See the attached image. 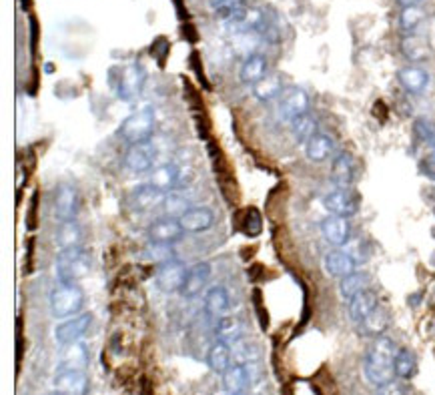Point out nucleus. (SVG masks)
Listing matches in <instances>:
<instances>
[{"instance_id": "4", "label": "nucleus", "mask_w": 435, "mask_h": 395, "mask_svg": "<svg viewBox=\"0 0 435 395\" xmlns=\"http://www.w3.org/2000/svg\"><path fill=\"white\" fill-rule=\"evenodd\" d=\"M84 295L77 283H61L50 293V311L57 319H68L83 309Z\"/></svg>"}, {"instance_id": "49", "label": "nucleus", "mask_w": 435, "mask_h": 395, "mask_svg": "<svg viewBox=\"0 0 435 395\" xmlns=\"http://www.w3.org/2000/svg\"><path fill=\"white\" fill-rule=\"evenodd\" d=\"M227 395H245V394H227Z\"/></svg>"}, {"instance_id": "33", "label": "nucleus", "mask_w": 435, "mask_h": 395, "mask_svg": "<svg viewBox=\"0 0 435 395\" xmlns=\"http://www.w3.org/2000/svg\"><path fill=\"white\" fill-rule=\"evenodd\" d=\"M86 365H88V351H86V347H84L81 341L70 343V345L64 347L59 367H68V369H81V372H84Z\"/></svg>"}, {"instance_id": "20", "label": "nucleus", "mask_w": 435, "mask_h": 395, "mask_svg": "<svg viewBox=\"0 0 435 395\" xmlns=\"http://www.w3.org/2000/svg\"><path fill=\"white\" fill-rule=\"evenodd\" d=\"M323 267L327 271V275H331V277H345V275H349V273L355 271L357 261H355V257L351 253H347V251L333 249L325 255Z\"/></svg>"}, {"instance_id": "1", "label": "nucleus", "mask_w": 435, "mask_h": 395, "mask_svg": "<svg viewBox=\"0 0 435 395\" xmlns=\"http://www.w3.org/2000/svg\"><path fill=\"white\" fill-rule=\"evenodd\" d=\"M395 354H397V347H395L394 339H389L385 335L375 337L369 351L365 355V361H363V372L371 385L379 387V385L394 381Z\"/></svg>"}, {"instance_id": "38", "label": "nucleus", "mask_w": 435, "mask_h": 395, "mask_svg": "<svg viewBox=\"0 0 435 395\" xmlns=\"http://www.w3.org/2000/svg\"><path fill=\"white\" fill-rule=\"evenodd\" d=\"M233 349V359L237 363H253L259 359V349L255 347V343H251L247 339H239L231 345Z\"/></svg>"}, {"instance_id": "37", "label": "nucleus", "mask_w": 435, "mask_h": 395, "mask_svg": "<svg viewBox=\"0 0 435 395\" xmlns=\"http://www.w3.org/2000/svg\"><path fill=\"white\" fill-rule=\"evenodd\" d=\"M283 93V83L279 77H265L263 81L253 84V95L261 101V103H269L273 99H277Z\"/></svg>"}, {"instance_id": "29", "label": "nucleus", "mask_w": 435, "mask_h": 395, "mask_svg": "<svg viewBox=\"0 0 435 395\" xmlns=\"http://www.w3.org/2000/svg\"><path fill=\"white\" fill-rule=\"evenodd\" d=\"M333 151H335V143H333L331 137L325 135V133L313 135L309 139V143L305 145V155L313 163H321V161L329 159L333 155Z\"/></svg>"}, {"instance_id": "44", "label": "nucleus", "mask_w": 435, "mask_h": 395, "mask_svg": "<svg viewBox=\"0 0 435 395\" xmlns=\"http://www.w3.org/2000/svg\"><path fill=\"white\" fill-rule=\"evenodd\" d=\"M419 168H421V173H423L429 181H435V151L434 153H429V155H425V157L421 159Z\"/></svg>"}, {"instance_id": "16", "label": "nucleus", "mask_w": 435, "mask_h": 395, "mask_svg": "<svg viewBox=\"0 0 435 395\" xmlns=\"http://www.w3.org/2000/svg\"><path fill=\"white\" fill-rule=\"evenodd\" d=\"M153 187H157L163 193H173L179 189L185 187L183 183V175H181V166H177L175 163H165V165L155 166L151 171V181Z\"/></svg>"}, {"instance_id": "25", "label": "nucleus", "mask_w": 435, "mask_h": 395, "mask_svg": "<svg viewBox=\"0 0 435 395\" xmlns=\"http://www.w3.org/2000/svg\"><path fill=\"white\" fill-rule=\"evenodd\" d=\"M389 311L387 309H383V307H375L361 323H357L359 325V331L363 333L365 337H381L385 329L389 327Z\"/></svg>"}, {"instance_id": "47", "label": "nucleus", "mask_w": 435, "mask_h": 395, "mask_svg": "<svg viewBox=\"0 0 435 395\" xmlns=\"http://www.w3.org/2000/svg\"><path fill=\"white\" fill-rule=\"evenodd\" d=\"M48 395H62V394H59V392H52V394H48Z\"/></svg>"}, {"instance_id": "46", "label": "nucleus", "mask_w": 435, "mask_h": 395, "mask_svg": "<svg viewBox=\"0 0 435 395\" xmlns=\"http://www.w3.org/2000/svg\"><path fill=\"white\" fill-rule=\"evenodd\" d=\"M397 2H399V4H401L403 8H405V6H417V4H419L421 0H397Z\"/></svg>"}, {"instance_id": "41", "label": "nucleus", "mask_w": 435, "mask_h": 395, "mask_svg": "<svg viewBox=\"0 0 435 395\" xmlns=\"http://www.w3.org/2000/svg\"><path fill=\"white\" fill-rule=\"evenodd\" d=\"M143 257L148 263H157V265H163L166 261L175 259L171 245H161V243H148V247L143 251Z\"/></svg>"}, {"instance_id": "9", "label": "nucleus", "mask_w": 435, "mask_h": 395, "mask_svg": "<svg viewBox=\"0 0 435 395\" xmlns=\"http://www.w3.org/2000/svg\"><path fill=\"white\" fill-rule=\"evenodd\" d=\"M90 323H93V315L90 313H79L75 317H68L61 321L57 327H55V339L57 343L66 347L70 343H77L81 341L84 335L90 329Z\"/></svg>"}, {"instance_id": "13", "label": "nucleus", "mask_w": 435, "mask_h": 395, "mask_svg": "<svg viewBox=\"0 0 435 395\" xmlns=\"http://www.w3.org/2000/svg\"><path fill=\"white\" fill-rule=\"evenodd\" d=\"M146 235H148V243L173 245V243H177L185 235V231L181 227L179 219H175V217H163V219L151 223Z\"/></svg>"}, {"instance_id": "39", "label": "nucleus", "mask_w": 435, "mask_h": 395, "mask_svg": "<svg viewBox=\"0 0 435 395\" xmlns=\"http://www.w3.org/2000/svg\"><path fill=\"white\" fill-rule=\"evenodd\" d=\"M423 19H425V12L419 4L417 6H405L399 15V24L405 32H414L415 28L419 26V22H423Z\"/></svg>"}, {"instance_id": "43", "label": "nucleus", "mask_w": 435, "mask_h": 395, "mask_svg": "<svg viewBox=\"0 0 435 395\" xmlns=\"http://www.w3.org/2000/svg\"><path fill=\"white\" fill-rule=\"evenodd\" d=\"M163 209H165L168 217L171 215H177V219H179L186 209H191V205H188V201L183 199L177 191H173V193H166L165 201H163Z\"/></svg>"}, {"instance_id": "45", "label": "nucleus", "mask_w": 435, "mask_h": 395, "mask_svg": "<svg viewBox=\"0 0 435 395\" xmlns=\"http://www.w3.org/2000/svg\"><path fill=\"white\" fill-rule=\"evenodd\" d=\"M375 395H405V387L399 381H389L385 385H379Z\"/></svg>"}, {"instance_id": "31", "label": "nucleus", "mask_w": 435, "mask_h": 395, "mask_svg": "<svg viewBox=\"0 0 435 395\" xmlns=\"http://www.w3.org/2000/svg\"><path fill=\"white\" fill-rule=\"evenodd\" d=\"M215 335L221 339V341H227V343H235L239 339H243L245 335V325L239 317L235 315H225L221 317L219 321H215Z\"/></svg>"}, {"instance_id": "26", "label": "nucleus", "mask_w": 435, "mask_h": 395, "mask_svg": "<svg viewBox=\"0 0 435 395\" xmlns=\"http://www.w3.org/2000/svg\"><path fill=\"white\" fill-rule=\"evenodd\" d=\"M241 83L245 84H257L259 81H263L267 77V59L259 52L251 55L247 61L243 63L241 70H239Z\"/></svg>"}, {"instance_id": "23", "label": "nucleus", "mask_w": 435, "mask_h": 395, "mask_svg": "<svg viewBox=\"0 0 435 395\" xmlns=\"http://www.w3.org/2000/svg\"><path fill=\"white\" fill-rule=\"evenodd\" d=\"M165 197L166 195L163 191H159L157 187H153L151 183H146V185H141V187H137L130 193V205L135 209H139V211H151L157 205H163Z\"/></svg>"}, {"instance_id": "50", "label": "nucleus", "mask_w": 435, "mask_h": 395, "mask_svg": "<svg viewBox=\"0 0 435 395\" xmlns=\"http://www.w3.org/2000/svg\"><path fill=\"white\" fill-rule=\"evenodd\" d=\"M434 215H435V207H434Z\"/></svg>"}, {"instance_id": "10", "label": "nucleus", "mask_w": 435, "mask_h": 395, "mask_svg": "<svg viewBox=\"0 0 435 395\" xmlns=\"http://www.w3.org/2000/svg\"><path fill=\"white\" fill-rule=\"evenodd\" d=\"M52 383H55V389L62 395H86L90 387L84 372L68 369V367H59Z\"/></svg>"}, {"instance_id": "3", "label": "nucleus", "mask_w": 435, "mask_h": 395, "mask_svg": "<svg viewBox=\"0 0 435 395\" xmlns=\"http://www.w3.org/2000/svg\"><path fill=\"white\" fill-rule=\"evenodd\" d=\"M153 135H155V110L153 108H143V110L128 115L123 121V125L119 126V137L128 146L148 143Z\"/></svg>"}, {"instance_id": "18", "label": "nucleus", "mask_w": 435, "mask_h": 395, "mask_svg": "<svg viewBox=\"0 0 435 395\" xmlns=\"http://www.w3.org/2000/svg\"><path fill=\"white\" fill-rule=\"evenodd\" d=\"M179 223L185 233H203L213 227L215 215L207 207H191L179 217Z\"/></svg>"}, {"instance_id": "7", "label": "nucleus", "mask_w": 435, "mask_h": 395, "mask_svg": "<svg viewBox=\"0 0 435 395\" xmlns=\"http://www.w3.org/2000/svg\"><path fill=\"white\" fill-rule=\"evenodd\" d=\"M146 81V70L143 64L135 63L124 66L123 70L119 73V81L115 83V88H117V95L119 99L123 101H135L141 93H143V86H145Z\"/></svg>"}, {"instance_id": "11", "label": "nucleus", "mask_w": 435, "mask_h": 395, "mask_svg": "<svg viewBox=\"0 0 435 395\" xmlns=\"http://www.w3.org/2000/svg\"><path fill=\"white\" fill-rule=\"evenodd\" d=\"M155 159L157 153L151 146V143H141V145H130L124 153V166L135 173V175H145L155 168Z\"/></svg>"}, {"instance_id": "32", "label": "nucleus", "mask_w": 435, "mask_h": 395, "mask_svg": "<svg viewBox=\"0 0 435 395\" xmlns=\"http://www.w3.org/2000/svg\"><path fill=\"white\" fill-rule=\"evenodd\" d=\"M369 283H371V279H369V275H367V273L353 271V273H349V275L341 277V283H339L341 297H343L345 301H349V299L355 297L357 293L369 289Z\"/></svg>"}, {"instance_id": "15", "label": "nucleus", "mask_w": 435, "mask_h": 395, "mask_svg": "<svg viewBox=\"0 0 435 395\" xmlns=\"http://www.w3.org/2000/svg\"><path fill=\"white\" fill-rule=\"evenodd\" d=\"M305 113H309V97H307V93L303 88H297V86L287 88L285 95L281 97V103H279L281 119L293 123L297 117H301Z\"/></svg>"}, {"instance_id": "34", "label": "nucleus", "mask_w": 435, "mask_h": 395, "mask_svg": "<svg viewBox=\"0 0 435 395\" xmlns=\"http://www.w3.org/2000/svg\"><path fill=\"white\" fill-rule=\"evenodd\" d=\"M291 133H293V139H295L297 145H307L311 137L319 133V131H317V121L311 117L309 113H305V115L297 117V119L291 123Z\"/></svg>"}, {"instance_id": "22", "label": "nucleus", "mask_w": 435, "mask_h": 395, "mask_svg": "<svg viewBox=\"0 0 435 395\" xmlns=\"http://www.w3.org/2000/svg\"><path fill=\"white\" fill-rule=\"evenodd\" d=\"M229 307H231V299H229V291L223 285H215L211 287L205 295V309L211 319L219 321L221 317L229 315Z\"/></svg>"}, {"instance_id": "27", "label": "nucleus", "mask_w": 435, "mask_h": 395, "mask_svg": "<svg viewBox=\"0 0 435 395\" xmlns=\"http://www.w3.org/2000/svg\"><path fill=\"white\" fill-rule=\"evenodd\" d=\"M331 181L337 189H349L353 183V159L349 153H339L331 165Z\"/></svg>"}, {"instance_id": "5", "label": "nucleus", "mask_w": 435, "mask_h": 395, "mask_svg": "<svg viewBox=\"0 0 435 395\" xmlns=\"http://www.w3.org/2000/svg\"><path fill=\"white\" fill-rule=\"evenodd\" d=\"M261 365L253 363H235L223 374V385L229 394H243L261 379Z\"/></svg>"}, {"instance_id": "35", "label": "nucleus", "mask_w": 435, "mask_h": 395, "mask_svg": "<svg viewBox=\"0 0 435 395\" xmlns=\"http://www.w3.org/2000/svg\"><path fill=\"white\" fill-rule=\"evenodd\" d=\"M401 50L403 55L414 61V63H419V61H425L429 57V44L425 42L423 37H417V35H407L403 42H401Z\"/></svg>"}, {"instance_id": "17", "label": "nucleus", "mask_w": 435, "mask_h": 395, "mask_svg": "<svg viewBox=\"0 0 435 395\" xmlns=\"http://www.w3.org/2000/svg\"><path fill=\"white\" fill-rule=\"evenodd\" d=\"M321 233H323V237H325L327 243H331L335 247H341L351 237L349 219L347 217H339V215H329L321 223Z\"/></svg>"}, {"instance_id": "21", "label": "nucleus", "mask_w": 435, "mask_h": 395, "mask_svg": "<svg viewBox=\"0 0 435 395\" xmlns=\"http://www.w3.org/2000/svg\"><path fill=\"white\" fill-rule=\"evenodd\" d=\"M397 79H399L401 86H403L407 93H412V95L423 93V90L427 88V84H429V75H427V70H423L421 66H415V64L401 68V70L397 73Z\"/></svg>"}, {"instance_id": "6", "label": "nucleus", "mask_w": 435, "mask_h": 395, "mask_svg": "<svg viewBox=\"0 0 435 395\" xmlns=\"http://www.w3.org/2000/svg\"><path fill=\"white\" fill-rule=\"evenodd\" d=\"M186 265L179 259H171L163 265H159V269L155 273V283L159 287V291L173 295V293H181L185 287L186 281Z\"/></svg>"}, {"instance_id": "12", "label": "nucleus", "mask_w": 435, "mask_h": 395, "mask_svg": "<svg viewBox=\"0 0 435 395\" xmlns=\"http://www.w3.org/2000/svg\"><path fill=\"white\" fill-rule=\"evenodd\" d=\"M77 213H79V191L68 183H62L55 193V217L61 223H68L75 221Z\"/></svg>"}, {"instance_id": "48", "label": "nucleus", "mask_w": 435, "mask_h": 395, "mask_svg": "<svg viewBox=\"0 0 435 395\" xmlns=\"http://www.w3.org/2000/svg\"><path fill=\"white\" fill-rule=\"evenodd\" d=\"M432 235H434V237H435V227H434V229H432Z\"/></svg>"}, {"instance_id": "30", "label": "nucleus", "mask_w": 435, "mask_h": 395, "mask_svg": "<svg viewBox=\"0 0 435 395\" xmlns=\"http://www.w3.org/2000/svg\"><path fill=\"white\" fill-rule=\"evenodd\" d=\"M207 365L211 367V372L215 374H225L229 367L233 365V349L227 341H217L207 354Z\"/></svg>"}, {"instance_id": "42", "label": "nucleus", "mask_w": 435, "mask_h": 395, "mask_svg": "<svg viewBox=\"0 0 435 395\" xmlns=\"http://www.w3.org/2000/svg\"><path fill=\"white\" fill-rule=\"evenodd\" d=\"M241 229L245 231V235L249 237H257L261 235L263 231V219H261V213L255 207H249L243 215V221H241Z\"/></svg>"}, {"instance_id": "8", "label": "nucleus", "mask_w": 435, "mask_h": 395, "mask_svg": "<svg viewBox=\"0 0 435 395\" xmlns=\"http://www.w3.org/2000/svg\"><path fill=\"white\" fill-rule=\"evenodd\" d=\"M211 10L229 28L245 30V21L249 17L247 0H211Z\"/></svg>"}, {"instance_id": "14", "label": "nucleus", "mask_w": 435, "mask_h": 395, "mask_svg": "<svg viewBox=\"0 0 435 395\" xmlns=\"http://www.w3.org/2000/svg\"><path fill=\"white\" fill-rule=\"evenodd\" d=\"M323 207L327 209L331 215H339V217L349 219L357 213L359 201H357V195L351 193L349 189H335L323 197Z\"/></svg>"}, {"instance_id": "24", "label": "nucleus", "mask_w": 435, "mask_h": 395, "mask_svg": "<svg viewBox=\"0 0 435 395\" xmlns=\"http://www.w3.org/2000/svg\"><path fill=\"white\" fill-rule=\"evenodd\" d=\"M379 305V301H377V295L371 291V289H365V291L357 293L355 297L349 299V307H347V311H349V317H351V321L355 323H361L369 313L375 309Z\"/></svg>"}, {"instance_id": "40", "label": "nucleus", "mask_w": 435, "mask_h": 395, "mask_svg": "<svg viewBox=\"0 0 435 395\" xmlns=\"http://www.w3.org/2000/svg\"><path fill=\"white\" fill-rule=\"evenodd\" d=\"M414 133H415V137H417L423 145H427L429 148H435V123L434 121H429V119H425V117L415 119Z\"/></svg>"}, {"instance_id": "28", "label": "nucleus", "mask_w": 435, "mask_h": 395, "mask_svg": "<svg viewBox=\"0 0 435 395\" xmlns=\"http://www.w3.org/2000/svg\"><path fill=\"white\" fill-rule=\"evenodd\" d=\"M83 227L77 221L61 223V227L55 233V243L61 251L75 249L83 245Z\"/></svg>"}, {"instance_id": "2", "label": "nucleus", "mask_w": 435, "mask_h": 395, "mask_svg": "<svg viewBox=\"0 0 435 395\" xmlns=\"http://www.w3.org/2000/svg\"><path fill=\"white\" fill-rule=\"evenodd\" d=\"M90 255L83 247L64 249L57 257V277L61 283H79L90 273Z\"/></svg>"}, {"instance_id": "19", "label": "nucleus", "mask_w": 435, "mask_h": 395, "mask_svg": "<svg viewBox=\"0 0 435 395\" xmlns=\"http://www.w3.org/2000/svg\"><path fill=\"white\" fill-rule=\"evenodd\" d=\"M209 279H211V265H209L207 261H201V263L193 265V267L188 269V273H186L185 287H183L181 295L186 297V299L199 297V295L203 293V289L207 287Z\"/></svg>"}, {"instance_id": "36", "label": "nucleus", "mask_w": 435, "mask_h": 395, "mask_svg": "<svg viewBox=\"0 0 435 395\" xmlns=\"http://www.w3.org/2000/svg\"><path fill=\"white\" fill-rule=\"evenodd\" d=\"M395 375L399 377V379H412L415 375V369H417V357L412 349H407V347H401V349H397V354H395Z\"/></svg>"}]
</instances>
